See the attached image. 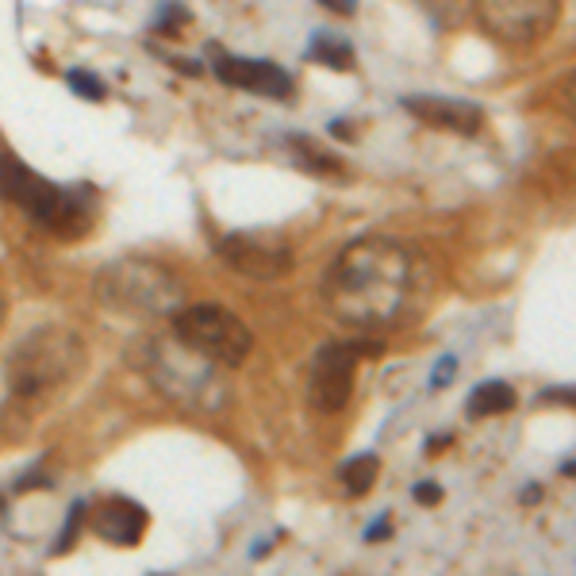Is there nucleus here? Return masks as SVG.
<instances>
[{
	"label": "nucleus",
	"mask_w": 576,
	"mask_h": 576,
	"mask_svg": "<svg viewBox=\"0 0 576 576\" xmlns=\"http://www.w3.org/2000/svg\"><path fill=\"white\" fill-rule=\"evenodd\" d=\"M454 369H457L454 357H442V362L434 365V373H431V388H446L450 377H454Z\"/></svg>",
	"instance_id": "6ab92c4d"
},
{
	"label": "nucleus",
	"mask_w": 576,
	"mask_h": 576,
	"mask_svg": "<svg viewBox=\"0 0 576 576\" xmlns=\"http://www.w3.org/2000/svg\"><path fill=\"white\" fill-rule=\"evenodd\" d=\"M542 403H573L576 408V388H550V392L539 396Z\"/></svg>",
	"instance_id": "412c9836"
},
{
	"label": "nucleus",
	"mask_w": 576,
	"mask_h": 576,
	"mask_svg": "<svg viewBox=\"0 0 576 576\" xmlns=\"http://www.w3.org/2000/svg\"><path fill=\"white\" fill-rule=\"evenodd\" d=\"M319 4H326L331 12H342V15H350L357 8V0H319Z\"/></svg>",
	"instance_id": "5701e85b"
},
{
	"label": "nucleus",
	"mask_w": 576,
	"mask_h": 576,
	"mask_svg": "<svg viewBox=\"0 0 576 576\" xmlns=\"http://www.w3.org/2000/svg\"><path fill=\"white\" fill-rule=\"evenodd\" d=\"M220 262H228V269L254 281H277L296 269V254L274 231H231L215 243Z\"/></svg>",
	"instance_id": "1a4fd4ad"
},
{
	"label": "nucleus",
	"mask_w": 576,
	"mask_h": 576,
	"mask_svg": "<svg viewBox=\"0 0 576 576\" xmlns=\"http://www.w3.org/2000/svg\"><path fill=\"white\" fill-rule=\"evenodd\" d=\"M0 319H4V296H0Z\"/></svg>",
	"instance_id": "bb28decb"
},
{
	"label": "nucleus",
	"mask_w": 576,
	"mask_h": 576,
	"mask_svg": "<svg viewBox=\"0 0 576 576\" xmlns=\"http://www.w3.org/2000/svg\"><path fill=\"white\" fill-rule=\"evenodd\" d=\"M146 369H151V380L162 388L166 396H174L185 408H215V369L220 365L208 362L204 354H197L192 346L177 342H154L151 357H146Z\"/></svg>",
	"instance_id": "0eeeda50"
},
{
	"label": "nucleus",
	"mask_w": 576,
	"mask_h": 576,
	"mask_svg": "<svg viewBox=\"0 0 576 576\" xmlns=\"http://www.w3.org/2000/svg\"><path fill=\"white\" fill-rule=\"evenodd\" d=\"M81 516H85V508H81V503H74V511H69V523H66V531L58 534V546H54V554H62V550H69V546H74V539H77V527H81Z\"/></svg>",
	"instance_id": "a211bd4d"
},
{
	"label": "nucleus",
	"mask_w": 576,
	"mask_h": 576,
	"mask_svg": "<svg viewBox=\"0 0 576 576\" xmlns=\"http://www.w3.org/2000/svg\"><path fill=\"white\" fill-rule=\"evenodd\" d=\"M477 23L500 46L527 51L554 31L562 15V0H473Z\"/></svg>",
	"instance_id": "6e6552de"
},
{
	"label": "nucleus",
	"mask_w": 576,
	"mask_h": 576,
	"mask_svg": "<svg viewBox=\"0 0 576 576\" xmlns=\"http://www.w3.org/2000/svg\"><path fill=\"white\" fill-rule=\"evenodd\" d=\"M169 319H174V339H181L185 346L204 354L208 362L228 365V369L243 365L254 346L251 326L220 303H181Z\"/></svg>",
	"instance_id": "39448f33"
},
{
	"label": "nucleus",
	"mask_w": 576,
	"mask_h": 576,
	"mask_svg": "<svg viewBox=\"0 0 576 576\" xmlns=\"http://www.w3.org/2000/svg\"><path fill=\"white\" fill-rule=\"evenodd\" d=\"M0 192L20 208L27 220L46 228L58 239H74L89 228L92 220V200L77 189H62V185L38 177L31 166H23L12 151H0Z\"/></svg>",
	"instance_id": "7ed1b4c3"
},
{
	"label": "nucleus",
	"mask_w": 576,
	"mask_h": 576,
	"mask_svg": "<svg viewBox=\"0 0 576 576\" xmlns=\"http://www.w3.org/2000/svg\"><path fill=\"white\" fill-rule=\"evenodd\" d=\"M92 531L112 546H139L146 534L143 503L128 500V496H108L92 508Z\"/></svg>",
	"instance_id": "f8f14e48"
},
{
	"label": "nucleus",
	"mask_w": 576,
	"mask_h": 576,
	"mask_svg": "<svg viewBox=\"0 0 576 576\" xmlns=\"http://www.w3.org/2000/svg\"><path fill=\"white\" fill-rule=\"evenodd\" d=\"M403 108H408L416 120L431 123L439 131H450V135H477L485 128V108L473 104V100H457V97H439V92H419V97H403Z\"/></svg>",
	"instance_id": "9b49d317"
},
{
	"label": "nucleus",
	"mask_w": 576,
	"mask_h": 576,
	"mask_svg": "<svg viewBox=\"0 0 576 576\" xmlns=\"http://www.w3.org/2000/svg\"><path fill=\"white\" fill-rule=\"evenodd\" d=\"M92 292L104 308L123 311L135 319L174 315L185 303V281L169 274L162 262L151 258H120L104 266L92 281Z\"/></svg>",
	"instance_id": "20e7f679"
},
{
	"label": "nucleus",
	"mask_w": 576,
	"mask_h": 576,
	"mask_svg": "<svg viewBox=\"0 0 576 576\" xmlns=\"http://www.w3.org/2000/svg\"><path fill=\"white\" fill-rule=\"evenodd\" d=\"M296 162H300L303 169H311V174H319V177H339L342 174V162L331 158V154H323L319 146H311V139H296Z\"/></svg>",
	"instance_id": "dca6fc26"
},
{
	"label": "nucleus",
	"mask_w": 576,
	"mask_h": 576,
	"mask_svg": "<svg viewBox=\"0 0 576 576\" xmlns=\"http://www.w3.org/2000/svg\"><path fill=\"white\" fill-rule=\"evenodd\" d=\"M562 473H565V477H576V462H565Z\"/></svg>",
	"instance_id": "393cba45"
},
{
	"label": "nucleus",
	"mask_w": 576,
	"mask_h": 576,
	"mask_svg": "<svg viewBox=\"0 0 576 576\" xmlns=\"http://www.w3.org/2000/svg\"><path fill=\"white\" fill-rule=\"evenodd\" d=\"M562 97H565V108H569V115L576 120V74L565 81V89H562Z\"/></svg>",
	"instance_id": "4be33fe9"
},
{
	"label": "nucleus",
	"mask_w": 576,
	"mask_h": 576,
	"mask_svg": "<svg viewBox=\"0 0 576 576\" xmlns=\"http://www.w3.org/2000/svg\"><path fill=\"white\" fill-rule=\"evenodd\" d=\"M85 369V342L69 326L46 323L38 331L23 334L4 362L8 403L23 416H35L43 403H51L66 385H74Z\"/></svg>",
	"instance_id": "f03ea898"
},
{
	"label": "nucleus",
	"mask_w": 576,
	"mask_h": 576,
	"mask_svg": "<svg viewBox=\"0 0 576 576\" xmlns=\"http://www.w3.org/2000/svg\"><path fill=\"white\" fill-rule=\"evenodd\" d=\"M380 354H385V342L377 339H342L319 346L308 369V403L319 416H339L350 403V396H354L357 365L365 357L377 362Z\"/></svg>",
	"instance_id": "423d86ee"
},
{
	"label": "nucleus",
	"mask_w": 576,
	"mask_h": 576,
	"mask_svg": "<svg viewBox=\"0 0 576 576\" xmlns=\"http://www.w3.org/2000/svg\"><path fill=\"white\" fill-rule=\"evenodd\" d=\"M66 81H69V89H74L77 97H85V100H104L108 97L104 81H100L97 74H89V69H69Z\"/></svg>",
	"instance_id": "f3484780"
},
{
	"label": "nucleus",
	"mask_w": 576,
	"mask_h": 576,
	"mask_svg": "<svg viewBox=\"0 0 576 576\" xmlns=\"http://www.w3.org/2000/svg\"><path fill=\"white\" fill-rule=\"evenodd\" d=\"M427 292V262L408 243L362 235L339 251L323 277V303L339 323L357 331L396 326Z\"/></svg>",
	"instance_id": "f257e3e1"
},
{
	"label": "nucleus",
	"mask_w": 576,
	"mask_h": 576,
	"mask_svg": "<svg viewBox=\"0 0 576 576\" xmlns=\"http://www.w3.org/2000/svg\"><path fill=\"white\" fill-rule=\"evenodd\" d=\"M411 496H416V503H442V488L431 485V480H419V485L411 488Z\"/></svg>",
	"instance_id": "aec40b11"
},
{
	"label": "nucleus",
	"mask_w": 576,
	"mask_h": 576,
	"mask_svg": "<svg viewBox=\"0 0 576 576\" xmlns=\"http://www.w3.org/2000/svg\"><path fill=\"white\" fill-rule=\"evenodd\" d=\"M377 539H388V519H380V523H373L369 531H365V542H377Z\"/></svg>",
	"instance_id": "b1692460"
},
{
	"label": "nucleus",
	"mask_w": 576,
	"mask_h": 576,
	"mask_svg": "<svg viewBox=\"0 0 576 576\" xmlns=\"http://www.w3.org/2000/svg\"><path fill=\"white\" fill-rule=\"evenodd\" d=\"M439 4H454V0H431V8H439Z\"/></svg>",
	"instance_id": "a878e982"
},
{
	"label": "nucleus",
	"mask_w": 576,
	"mask_h": 576,
	"mask_svg": "<svg viewBox=\"0 0 576 576\" xmlns=\"http://www.w3.org/2000/svg\"><path fill=\"white\" fill-rule=\"evenodd\" d=\"M308 58L323 62V66H331V69H350L354 66V46H350L342 35H334V31H315L308 46Z\"/></svg>",
	"instance_id": "4468645a"
},
{
	"label": "nucleus",
	"mask_w": 576,
	"mask_h": 576,
	"mask_svg": "<svg viewBox=\"0 0 576 576\" xmlns=\"http://www.w3.org/2000/svg\"><path fill=\"white\" fill-rule=\"evenodd\" d=\"M377 473H380L377 454H357V457H350V462H342V469H339L342 492H346V496H365V492L373 488V480H377Z\"/></svg>",
	"instance_id": "2eb2a0df"
},
{
	"label": "nucleus",
	"mask_w": 576,
	"mask_h": 576,
	"mask_svg": "<svg viewBox=\"0 0 576 576\" xmlns=\"http://www.w3.org/2000/svg\"><path fill=\"white\" fill-rule=\"evenodd\" d=\"M208 51H212L215 77H220L223 85H231V89H246L274 100L292 97V77H288V69H281L277 62L239 58V54H223L220 46H208Z\"/></svg>",
	"instance_id": "9d476101"
},
{
	"label": "nucleus",
	"mask_w": 576,
	"mask_h": 576,
	"mask_svg": "<svg viewBox=\"0 0 576 576\" xmlns=\"http://www.w3.org/2000/svg\"><path fill=\"white\" fill-rule=\"evenodd\" d=\"M516 408V388L508 380H485L469 392V403H465V416L469 419H492L503 416V411Z\"/></svg>",
	"instance_id": "ddd939ff"
}]
</instances>
